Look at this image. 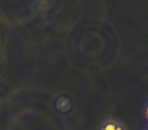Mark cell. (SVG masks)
Listing matches in <instances>:
<instances>
[{
	"label": "cell",
	"instance_id": "cell-1",
	"mask_svg": "<svg viewBox=\"0 0 148 130\" xmlns=\"http://www.w3.org/2000/svg\"><path fill=\"white\" fill-rule=\"evenodd\" d=\"M117 127H118V126H116V124L108 123V124H106V125L103 126V130H117Z\"/></svg>",
	"mask_w": 148,
	"mask_h": 130
},
{
	"label": "cell",
	"instance_id": "cell-2",
	"mask_svg": "<svg viewBox=\"0 0 148 130\" xmlns=\"http://www.w3.org/2000/svg\"><path fill=\"white\" fill-rule=\"evenodd\" d=\"M117 130H123V129H122L121 127H119V126H118V127H117Z\"/></svg>",
	"mask_w": 148,
	"mask_h": 130
},
{
	"label": "cell",
	"instance_id": "cell-3",
	"mask_svg": "<svg viewBox=\"0 0 148 130\" xmlns=\"http://www.w3.org/2000/svg\"><path fill=\"white\" fill-rule=\"evenodd\" d=\"M146 114H147V118H148V108H147V111H146Z\"/></svg>",
	"mask_w": 148,
	"mask_h": 130
}]
</instances>
